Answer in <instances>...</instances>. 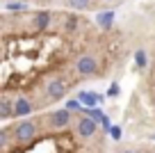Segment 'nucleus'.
<instances>
[{"label": "nucleus", "instance_id": "obj_2", "mask_svg": "<svg viewBox=\"0 0 155 153\" xmlns=\"http://www.w3.org/2000/svg\"><path fill=\"white\" fill-rule=\"evenodd\" d=\"M44 130V117H37V119H21L12 126V142L23 146L30 144L39 133Z\"/></svg>", "mask_w": 155, "mask_h": 153}, {"label": "nucleus", "instance_id": "obj_15", "mask_svg": "<svg viewBox=\"0 0 155 153\" xmlns=\"http://www.w3.org/2000/svg\"><path fill=\"white\" fill-rule=\"evenodd\" d=\"M123 153H135V151H123Z\"/></svg>", "mask_w": 155, "mask_h": 153}, {"label": "nucleus", "instance_id": "obj_6", "mask_svg": "<svg viewBox=\"0 0 155 153\" xmlns=\"http://www.w3.org/2000/svg\"><path fill=\"white\" fill-rule=\"evenodd\" d=\"M12 117H14V98L2 96V98H0V121L12 119Z\"/></svg>", "mask_w": 155, "mask_h": 153}, {"label": "nucleus", "instance_id": "obj_14", "mask_svg": "<svg viewBox=\"0 0 155 153\" xmlns=\"http://www.w3.org/2000/svg\"><path fill=\"white\" fill-rule=\"evenodd\" d=\"M107 94H110V96H116V94H119V85L114 82V85L110 87V91H107Z\"/></svg>", "mask_w": 155, "mask_h": 153}, {"label": "nucleus", "instance_id": "obj_8", "mask_svg": "<svg viewBox=\"0 0 155 153\" xmlns=\"http://www.w3.org/2000/svg\"><path fill=\"white\" fill-rule=\"evenodd\" d=\"M98 23H101L103 32L112 30V23H114V14H112V12H107V14H101V16H98Z\"/></svg>", "mask_w": 155, "mask_h": 153}, {"label": "nucleus", "instance_id": "obj_12", "mask_svg": "<svg viewBox=\"0 0 155 153\" xmlns=\"http://www.w3.org/2000/svg\"><path fill=\"white\" fill-rule=\"evenodd\" d=\"M5 7L9 12H18V14H21V12H25V7H28V5H25V2H7Z\"/></svg>", "mask_w": 155, "mask_h": 153}, {"label": "nucleus", "instance_id": "obj_11", "mask_svg": "<svg viewBox=\"0 0 155 153\" xmlns=\"http://www.w3.org/2000/svg\"><path fill=\"white\" fill-rule=\"evenodd\" d=\"M66 110H71V112H82L84 107L78 103V98H68V103H66Z\"/></svg>", "mask_w": 155, "mask_h": 153}, {"label": "nucleus", "instance_id": "obj_1", "mask_svg": "<svg viewBox=\"0 0 155 153\" xmlns=\"http://www.w3.org/2000/svg\"><path fill=\"white\" fill-rule=\"evenodd\" d=\"M82 82H84V80L78 76L75 64H73L71 69H66V71L57 73V76H53V78H48L44 85L39 87V98L32 100V107H34V110H41V107H46V105L59 103V100H62L68 91L75 89V87L82 85Z\"/></svg>", "mask_w": 155, "mask_h": 153}, {"label": "nucleus", "instance_id": "obj_13", "mask_svg": "<svg viewBox=\"0 0 155 153\" xmlns=\"http://www.w3.org/2000/svg\"><path fill=\"white\" fill-rule=\"evenodd\" d=\"M110 135H112L114 139H121V128H119V126H112V128H110Z\"/></svg>", "mask_w": 155, "mask_h": 153}, {"label": "nucleus", "instance_id": "obj_9", "mask_svg": "<svg viewBox=\"0 0 155 153\" xmlns=\"http://www.w3.org/2000/svg\"><path fill=\"white\" fill-rule=\"evenodd\" d=\"M12 144V128H0V151H5Z\"/></svg>", "mask_w": 155, "mask_h": 153}, {"label": "nucleus", "instance_id": "obj_3", "mask_svg": "<svg viewBox=\"0 0 155 153\" xmlns=\"http://www.w3.org/2000/svg\"><path fill=\"white\" fill-rule=\"evenodd\" d=\"M139 91H141V96L146 98V103H148L150 112H153V117H155V48H153V55H150L148 66H146L144 82H141Z\"/></svg>", "mask_w": 155, "mask_h": 153}, {"label": "nucleus", "instance_id": "obj_4", "mask_svg": "<svg viewBox=\"0 0 155 153\" xmlns=\"http://www.w3.org/2000/svg\"><path fill=\"white\" fill-rule=\"evenodd\" d=\"M62 5L66 7L68 12H75V14H80V12L98 9V7H101V0H64Z\"/></svg>", "mask_w": 155, "mask_h": 153}, {"label": "nucleus", "instance_id": "obj_5", "mask_svg": "<svg viewBox=\"0 0 155 153\" xmlns=\"http://www.w3.org/2000/svg\"><path fill=\"white\" fill-rule=\"evenodd\" d=\"M34 112L32 107V100H30V96H16L14 98V117H30Z\"/></svg>", "mask_w": 155, "mask_h": 153}, {"label": "nucleus", "instance_id": "obj_7", "mask_svg": "<svg viewBox=\"0 0 155 153\" xmlns=\"http://www.w3.org/2000/svg\"><path fill=\"white\" fill-rule=\"evenodd\" d=\"M78 100H80L82 105H87V110H89V107H94V105L98 103V100H101V96H98V94H94V91H82V94L78 96Z\"/></svg>", "mask_w": 155, "mask_h": 153}, {"label": "nucleus", "instance_id": "obj_10", "mask_svg": "<svg viewBox=\"0 0 155 153\" xmlns=\"http://www.w3.org/2000/svg\"><path fill=\"white\" fill-rule=\"evenodd\" d=\"M135 59H137V66L146 71V66H148V59H146V53H144V50H137V53H135Z\"/></svg>", "mask_w": 155, "mask_h": 153}]
</instances>
